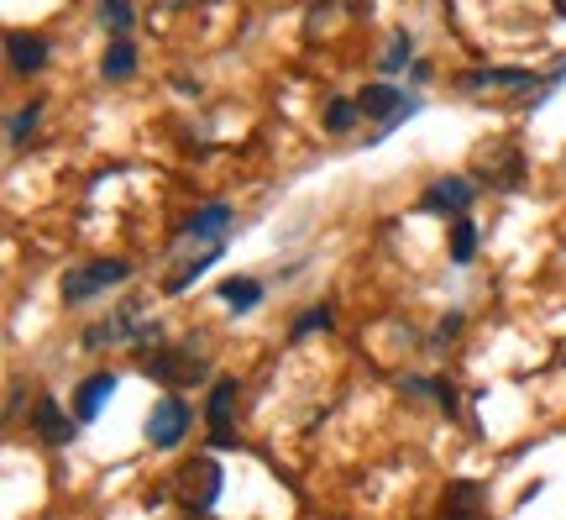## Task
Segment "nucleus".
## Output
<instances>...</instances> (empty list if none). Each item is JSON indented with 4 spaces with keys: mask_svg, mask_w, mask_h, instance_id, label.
<instances>
[{
    "mask_svg": "<svg viewBox=\"0 0 566 520\" xmlns=\"http://www.w3.org/2000/svg\"><path fill=\"white\" fill-rule=\"evenodd\" d=\"M441 520H488V494H482V484H473V479H456V484H446Z\"/></svg>",
    "mask_w": 566,
    "mask_h": 520,
    "instance_id": "nucleus-10",
    "label": "nucleus"
},
{
    "mask_svg": "<svg viewBox=\"0 0 566 520\" xmlns=\"http://www.w3.org/2000/svg\"><path fill=\"white\" fill-rule=\"evenodd\" d=\"M221 252H226V237H215V243H205L200 252H194V258H184L179 269L168 274V295H184V289H189V284H194L200 274H205V269L215 263V258H221Z\"/></svg>",
    "mask_w": 566,
    "mask_h": 520,
    "instance_id": "nucleus-13",
    "label": "nucleus"
},
{
    "mask_svg": "<svg viewBox=\"0 0 566 520\" xmlns=\"http://www.w3.org/2000/svg\"><path fill=\"white\" fill-rule=\"evenodd\" d=\"M231 405H237V379H221L210 389V405H205V421H210V442L215 447H231L237 431H231Z\"/></svg>",
    "mask_w": 566,
    "mask_h": 520,
    "instance_id": "nucleus-8",
    "label": "nucleus"
},
{
    "mask_svg": "<svg viewBox=\"0 0 566 520\" xmlns=\"http://www.w3.org/2000/svg\"><path fill=\"white\" fill-rule=\"evenodd\" d=\"M410 53H415V42H410V32H399V37H393V48H388L383 69H388V74H393L399 63H410Z\"/></svg>",
    "mask_w": 566,
    "mask_h": 520,
    "instance_id": "nucleus-23",
    "label": "nucleus"
},
{
    "mask_svg": "<svg viewBox=\"0 0 566 520\" xmlns=\"http://www.w3.org/2000/svg\"><path fill=\"white\" fill-rule=\"evenodd\" d=\"M467 206H473V184L467 179H436L425 195H419V211H430V215H467Z\"/></svg>",
    "mask_w": 566,
    "mask_h": 520,
    "instance_id": "nucleus-7",
    "label": "nucleus"
},
{
    "mask_svg": "<svg viewBox=\"0 0 566 520\" xmlns=\"http://www.w3.org/2000/svg\"><path fill=\"white\" fill-rule=\"evenodd\" d=\"M357 116H362L357 100H330V106H326V132H336V137H341V132H352V122H357Z\"/></svg>",
    "mask_w": 566,
    "mask_h": 520,
    "instance_id": "nucleus-19",
    "label": "nucleus"
},
{
    "mask_svg": "<svg viewBox=\"0 0 566 520\" xmlns=\"http://www.w3.org/2000/svg\"><path fill=\"white\" fill-rule=\"evenodd\" d=\"M148 373L163 379V384H200L205 379V352L194 342H179V347H158L148 358Z\"/></svg>",
    "mask_w": 566,
    "mask_h": 520,
    "instance_id": "nucleus-4",
    "label": "nucleus"
},
{
    "mask_svg": "<svg viewBox=\"0 0 566 520\" xmlns=\"http://www.w3.org/2000/svg\"><path fill=\"white\" fill-rule=\"evenodd\" d=\"M473 179L488 184V189H499V195H514V189H525V179H530L525 148H519L514 137H488V143H477V153H473Z\"/></svg>",
    "mask_w": 566,
    "mask_h": 520,
    "instance_id": "nucleus-1",
    "label": "nucleus"
},
{
    "mask_svg": "<svg viewBox=\"0 0 566 520\" xmlns=\"http://www.w3.org/2000/svg\"><path fill=\"white\" fill-rule=\"evenodd\" d=\"M100 16H105V27L126 37L131 32V0H100Z\"/></svg>",
    "mask_w": 566,
    "mask_h": 520,
    "instance_id": "nucleus-20",
    "label": "nucleus"
},
{
    "mask_svg": "<svg viewBox=\"0 0 566 520\" xmlns=\"http://www.w3.org/2000/svg\"><path fill=\"white\" fill-rule=\"evenodd\" d=\"M179 520H210V510H184Z\"/></svg>",
    "mask_w": 566,
    "mask_h": 520,
    "instance_id": "nucleus-24",
    "label": "nucleus"
},
{
    "mask_svg": "<svg viewBox=\"0 0 566 520\" xmlns=\"http://www.w3.org/2000/svg\"><path fill=\"white\" fill-rule=\"evenodd\" d=\"M184 431H189V405H184L179 395H163L148 416V442L158 447V453H168V447H179L184 442Z\"/></svg>",
    "mask_w": 566,
    "mask_h": 520,
    "instance_id": "nucleus-5",
    "label": "nucleus"
},
{
    "mask_svg": "<svg viewBox=\"0 0 566 520\" xmlns=\"http://www.w3.org/2000/svg\"><path fill=\"white\" fill-rule=\"evenodd\" d=\"M174 494L184 499V510H210L221 499V462L215 458H189L174 473Z\"/></svg>",
    "mask_w": 566,
    "mask_h": 520,
    "instance_id": "nucleus-3",
    "label": "nucleus"
},
{
    "mask_svg": "<svg viewBox=\"0 0 566 520\" xmlns=\"http://www.w3.org/2000/svg\"><path fill=\"white\" fill-rule=\"evenodd\" d=\"M131 69H137V48H131V37H116V42L105 48L100 74H105V79H131Z\"/></svg>",
    "mask_w": 566,
    "mask_h": 520,
    "instance_id": "nucleus-16",
    "label": "nucleus"
},
{
    "mask_svg": "<svg viewBox=\"0 0 566 520\" xmlns=\"http://www.w3.org/2000/svg\"><path fill=\"white\" fill-rule=\"evenodd\" d=\"M221 300H226L231 310H252L257 300H263V284H257V278H247V274H237V278H226V284H221Z\"/></svg>",
    "mask_w": 566,
    "mask_h": 520,
    "instance_id": "nucleus-17",
    "label": "nucleus"
},
{
    "mask_svg": "<svg viewBox=\"0 0 566 520\" xmlns=\"http://www.w3.org/2000/svg\"><path fill=\"white\" fill-rule=\"evenodd\" d=\"M477 258V226L467 215H456V232H451V263H473Z\"/></svg>",
    "mask_w": 566,
    "mask_h": 520,
    "instance_id": "nucleus-18",
    "label": "nucleus"
},
{
    "mask_svg": "<svg viewBox=\"0 0 566 520\" xmlns=\"http://www.w3.org/2000/svg\"><path fill=\"white\" fill-rule=\"evenodd\" d=\"M32 426H37V436H42L48 447H68V442H74V421L63 416V405L53 395L37 399V416H32Z\"/></svg>",
    "mask_w": 566,
    "mask_h": 520,
    "instance_id": "nucleus-11",
    "label": "nucleus"
},
{
    "mask_svg": "<svg viewBox=\"0 0 566 520\" xmlns=\"http://www.w3.org/2000/svg\"><path fill=\"white\" fill-rule=\"evenodd\" d=\"M126 274H131V263H121V258H95L85 269H68V274H63V300H68V306H85L100 289L121 284Z\"/></svg>",
    "mask_w": 566,
    "mask_h": 520,
    "instance_id": "nucleus-2",
    "label": "nucleus"
},
{
    "mask_svg": "<svg viewBox=\"0 0 566 520\" xmlns=\"http://www.w3.org/2000/svg\"><path fill=\"white\" fill-rule=\"evenodd\" d=\"M5 59H11L16 74H37L48 63V42L37 32H5Z\"/></svg>",
    "mask_w": 566,
    "mask_h": 520,
    "instance_id": "nucleus-12",
    "label": "nucleus"
},
{
    "mask_svg": "<svg viewBox=\"0 0 566 520\" xmlns=\"http://www.w3.org/2000/svg\"><path fill=\"white\" fill-rule=\"evenodd\" d=\"M530 85H536V74H530V69H473V74H462V79H456V90H467V95L530 90Z\"/></svg>",
    "mask_w": 566,
    "mask_h": 520,
    "instance_id": "nucleus-9",
    "label": "nucleus"
},
{
    "mask_svg": "<svg viewBox=\"0 0 566 520\" xmlns=\"http://www.w3.org/2000/svg\"><path fill=\"white\" fill-rule=\"evenodd\" d=\"M357 106H362V116H383V132H393L404 116H415V100H404V90L399 85H383V79L378 85H362Z\"/></svg>",
    "mask_w": 566,
    "mask_h": 520,
    "instance_id": "nucleus-6",
    "label": "nucleus"
},
{
    "mask_svg": "<svg viewBox=\"0 0 566 520\" xmlns=\"http://www.w3.org/2000/svg\"><path fill=\"white\" fill-rule=\"evenodd\" d=\"M231 221H237L231 206L210 200L205 211H194V221H189V237H194V243H215V237H226V232H231Z\"/></svg>",
    "mask_w": 566,
    "mask_h": 520,
    "instance_id": "nucleus-15",
    "label": "nucleus"
},
{
    "mask_svg": "<svg viewBox=\"0 0 566 520\" xmlns=\"http://www.w3.org/2000/svg\"><path fill=\"white\" fill-rule=\"evenodd\" d=\"M37 116H42V106H27V111H16V116H11V143H22V137H32V126H37Z\"/></svg>",
    "mask_w": 566,
    "mask_h": 520,
    "instance_id": "nucleus-22",
    "label": "nucleus"
},
{
    "mask_svg": "<svg viewBox=\"0 0 566 520\" xmlns=\"http://www.w3.org/2000/svg\"><path fill=\"white\" fill-rule=\"evenodd\" d=\"M111 395H116V373H95V379H85L79 395H74V416H79V421H95L100 405H105Z\"/></svg>",
    "mask_w": 566,
    "mask_h": 520,
    "instance_id": "nucleus-14",
    "label": "nucleus"
},
{
    "mask_svg": "<svg viewBox=\"0 0 566 520\" xmlns=\"http://www.w3.org/2000/svg\"><path fill=\"white\" fill-rule=\"evenodd\" d=\"M315 332H330V310L326 306L304 310V315L294 321V337H315Z\"/></svg>",
    "mask_w": 566,
    "mask_h": 520,
    "instance_id": "nucleus-21",
    "label": "nucleus"
}]
</instances>
